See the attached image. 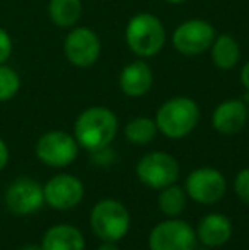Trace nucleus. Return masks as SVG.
<instances>
[{
	"label": "nucleus",
	"instance_id": "obj_1",
	"mask_svg": "<svg viewBox=\"0 0 249 250\" xmlns=\"http://www.w3.org/2000/svg\"><path fill=\"white\" fill-rule=\"evenodd\" d=\"M118 131V119L108 107H89L77 118L73 135L80 146L97 151L114 140Z\"/></svg>",
	"mask_w": 249,
	"mask_h": 250
},
{
	"label": "nucleus",
	"instance_id": "obj_2",
	"mask_svg": "<svg viewBox=\"0 0 249 250\" xmlns=\"http://www.w3.org/2000/svg\"><path fill=\"white\" fill-rule=\"evenodd\" d=\"M200 109L189 97H174L164 102L156 116L157 129L167 138H183L196 128Z\"/></svg>",
	"mask_w": 249,
	"mask_h": 250
},
{
	"label": "nucleus",
	"instance_id": "obj_3",
	"mask_svg": "<svg viewBox=\"0 0 249 250\" xmlns=\"http://www.w3.org/2000/svg\"><path fill=\"white\" fill-rule=\"evenodd\" d=\"M126 43L138 56H154L166 43V31L160 21L149 12L136 14L126 26Z\"/></svg>",
	"mask_w": 249,
	"mask_h": 250
},
{
	"label": "nucleus",
	"instance_id": "obj_4",
	"mask_svg": "<svg viewBox=\"0 0 249 250\" xmlns=\"http://www.w3.org/2000/svg\"><path fill=\"white\" fill-rule=\"evenodd\" d=\"M91 228L104 242L121 240L130 230L128 209L116 199H103L91 211Z\"/></svg>",
	"mask_w": 249,
	"mask_h": 250
},
{
	"label": "nucleus",
	"instance_id": "obj_5",
	"mask_svg": "<svg viewBox=\"0 0 249 250\" xmlns=\"http://www.w3.org/2000/svg\"><path fill=\"white\" fill-rule=\"evenodd\" d=\"M136 177L150 189H164L174 184L180 177V165L176 158L164 151L147 153L136 164Z\"/></svg>",
	"mask_w": 249,
	"mask_h": 250
},
{
	"label": "nucleus",
	"instance_id": "obj_6",
	"mask_svg": "<svg viewBox=\"0 0 249 250\" xmlns=\"http://www.w3.org/2000/svg\"><path fill=\"white\" fill-rule=\"evenodd\" d=\"M149 247L150 250H195L196 231L183 220H166L150 231Z\"/></svg>",
	"mask_w": 249,
	"mask_h": 250
},
{
	"label": "nucleus",
	"instance_id": "obj_7",
	"mask_svg": "<svg viewBox=\"0 0 249 250\" xmlns=\"http://www.w3.org/2000/svg\"><path fill=\"white\" fill-rule=\"evenodd\" d=\"M79 143L65 131H48L38 140L36 155L50 167H67L75 160Z\"/></svg>",
	"mask_w": 249,
	"mask_h": 250
},
{
	"label": "nucleus",
	"instance_id": "obj_8",
	"mask_svg": "<svg viewBox=\"0 0 249 250\" xmlns=\"http://www.w3.org/2000/svg\"><path fill=\"white\" fill-rule=\"evenodd\" d=\"M227 191L226 177L217 168L202 167L193 170L186 179V192L200 204H215Z\"/></svg>",
	"mask_w": 249,
	"mask_h": 250
},
{
	"label": "nucleus",
	"instance_id": "obj_9",
	"mask_svg": "<svg viewBox=\"0 0 249 250\" xmlns=\"http://www.w3.org/2000/svg\"><path fill=\"white\" fill-rule=\"evenodd\" d=\"M45 203L43 188L31 177H19L7 188L5 204L17 216L34 214Z\"/></svg>",
	"mask_w": 249,
	"mask_h": 250
},
{
	"label": "nucleus",
	"instance_id": "obj_10",
	"mask_svg": "<svg viewBox=\"0 0 249 250\" xmlns=\"http://www.w3.org/2000/svg\"><path fill=\"white\" fill-rule=\"evenodd\" d=\"M215 40V29L206 21L193 19L176 27L173 34V44L180 53L195 56L206 51Z\"/></svg>",
	"mask_w": 249,
	"mask_h": 250
},
{
	"label": "nucleus",
	"instance_id": "obj_11",
	"mask_svg": "<svg viewBox=\"0 0 249 250\" xmlns=\"http://www.w3.org/2000/svg\"><path fill=\"white\" fill-rule=\"evenodd\" d=\"M45 203L55 209H72L84 198V186L70 174H58L51 177L43 188Z\"/></svg>",
	"mask_w": 249,
	"mask_h": 250
},
{
	"label": "nucleus",
	"instance_id": "obj_12",
	"mask_svg": "<svg viewBox=\"0 0 249 250\" xmlns=\"http://www.w3.org/2000/svg\"><path fill=\"white\" fill-rule=\"evenodd\" d=\"M65 55L75 66H91L101 53V41L92 29L77 27L70 31L65 40Z\"/></svg>",
	"mask_w": 249,
	"mask_h": 250
},
{
	"label": "nucleus",
	"instance_id": "obj_13",
	"mask_svg": "<svg viewBox=\"0 0 249 250\" xmlns=\"http://www.w3.org/2000/svg\"><path fill=\"white\" fill-rule=\"evenodd\" d=\"M213 128L222 135H236L246 126L248 107L237 99L226 101L213 111Z\"/></svg>",
	"mask_w": 249,
	"mask_h": 250
},
{
	"label": "nucleus",
	"instance_id": "obj_14",
	"mask_svg": "<svg viewBox=\"0 0 249 250\" xmlns=\"http://www.w3.org/2000/svg\"><path fill=\"white\" fill-rule=\"evenodd\" d=\"M196 235H198V240L206 247H220V245L227 244L229 238L232 237V223L224 214H206L200 221Z\"/></svg>",
	"mask_w": 249,
	"mask_h": 250
},
{
	"label": "nucleus",
	"instance_id": "obj_15",
	"mask_svg": "<svg viewBox=\"0 0 249 250\" xmlns=\"http://www.w3.org/2000/svg\"><path fill=\"white\" fill-rule=\"evenodd\" d=\"M154 75L145 62H133L126 65L120 75V87L125 96L140 97L147 94L152 87Z\"/></svg>",
	"mask_w": 249,
	"mask_h": 250
},
{
	"label": "nucleus",
	"instance_id": "obj_16",
	"mask_svg": "<svg viewBox=\"0 0 249 250\" xmlns=\"http://www.w3.org/2000/svg\"><path fill=\"white\" fill-rule=\"evenodd\" d=\"M41 247L43 250H84L86 242L80 230L72 225H55L43 235Z\"/></svg>",
	"mask_w": 249,
	"mask_h": 250
},
{
	"label": "nucleus",
	"instance_id": "obj_17",
	"mask_svg": "<svg viewBox=\"0 0 249 250\" xmlns=\"http://www.w3.org/2000/svg\"><path fill=\"white\" fill-rule=\"evenodd\" d=\"M241 50L237 41L229 34H222L212 43V60L220 70H230L237 65Z\"/></svg>",
	"mask_w": 249,
	"mask_h": 250
},
{
	"label": "nucleus",
	"instance_id": "obj_18",
	"mask_svg": "<svg viewBox=\"0 0 249 250\" xmlns=\"http://www.w3.org/2000/svg\"><path fill=\"white\" fill-rule=\"evenodd\" d=\"M82 12L80 0H50L48 16L58 27H70L79 21Z\"/></svg>",
	"mask_w": 249,
	"mask_h": 250
},
{
	"label": "nucleus",
	"instance_id": "obj_19",
	"mask_svg": "<svg viewBox=\"0 0 249 250\" xmlns=\"http://www.w3.org/2000/svg\"><path fill=\"white\" fill-rule=\"evenodd\" d=\"M159 208L166 216L176 218L183 213V209L186 208V194L181 188L171 184L167 188L160 189L159 196Z\"/></svg>",
	"mask_w": 249,
	"mask_h": 250
},
{
	"label": "nucleus",
	"instance_id": "obj_20",
	"mask_svg": "<svg viewBox=\"0 0 249 250\" xmlns=\"http://www.w3.org/2000/svg\"><path fill=\"white\" fill-rule=\"evenodd\" d=\"M157 125L150 118H135L126 125L125 136L135 145H145L156 138Z\"/></svg>",
	"mask_w": 249,
	"mask_h": 250
},
{
	"label": "nucleus",
	"instance_id": "obj_21",
	"mask_svg": "<svg viewBox=\"0 0 249 250\" xmlns=\"http://www.w3.org/2000/svg\"><path fill=\"white\" fill-rule=\"evenodd\" d=\"M21 89L19 73L10 66L0 65V102L10 101Z\"/></svg>",
	"mask_w": 249,
	"mask_h": 250
},
{
	"label": "nucleus",
	"instance_id": "obj_22",
	"mask_svg": "<svg viewBox=\"0 0 249 250\" xmlns=\"http://www.w3.org/2000/svg\"><path fill=\"white\" fill-rule=\"evenodd\" d=\"M234 191L243 203L249 204V167L243 168L234 181Z\"/></svg>",
	"mask_w": 249,
	"mask_h": 250
},
{
	"label": "nucleus",
	"instance_id": "obj_23",
	"mask_svg": "<svg viewBox=\"0 0 249 250\" xmlns=\"http://www.w3.org/2000/svg\"><path fill=\"white\" fill-rule=\"evenodd\" d=\"M10 55H12V40L9 33L3 27H0V65L5 63Z\"/></svg>",
	"mask_w": 249,
	"mask_h": 250
},
{
	"label": "nucleus",
	"instance_id": "obj_24",
	"mask_svg": "<svg viewBox=\"0 0 249 250\" xmlns=\"http://www.w3.org/2000/svg\"><path fill=\"white\" fill-rule=\"evenodd\" d=\"M7 162H9V148H7L5 142L0 138V172L5 168Z\"/></svg>",
	"mask_w": 249,
	"mask_h": 250
},
{
	"label": "nucleus",
	"instance_id": "obj_25",
	"mask_svg": "<svg viewBox=\"0 0 249 250\" xmlns=\"http://www.w3.org/2000/svg\"><path fill=\"white\" fill-rule=\"evenodd\" d=\"M241 80H243V83H244V87L249 90V62L244 65V68H243V72H241Z\"/></svg>",
	"mask_w": 249,
	"mask_h": 250
},
{
	"label": "nucleus",
	"instance_id": "obj_26",
	"mask_svg": "<svg viewBox=\"0 0 249 250\" xmlns=\"http://www.w3.org/2000/svg\"><path fill=\"white\" fill-rule=\"evenodd\" d=\"M97 250H120V249H118L116 242H104L103 245H99Z\"/></svg>",
	"mask_w": 249,
	"mask_h": 250
},
{
	"label": "nucleus",
	"instance_id": "obj_27",
	"mask_svg": "<svg viewBox=\"0 0 249 250\" xmlns=\"http://www.w3.org/2000/svg\"><path fill=\"white\" fill-rule=\"evenodd\" d=\"M21 250H43L41 245H34V244H29V245H24Z\"/></svg>",
	"mask_w": 249,
	"mask_h": 250
},
{
	"label": "nucleus",
	"instance_id": "obj_28",
	"mask_svg": "<svg viewBox=\"0 0 249 250\" xmlns=\"http://www.w3.org/2000/svg\"><path fill=\"white\" fill-rule=\"evenodd\" d=\"M166 2H169V3H183V2H186V0H166Z\"/></svg>",
	"mask_w": 249,
	"mask_h": 250
},
{
	"label": "nucleus",
	"instance_id": "obj_29",
	"mask_svg": "<svg viewBox=\"0 0 249 250\" xmlns=\"http://www.w3.org/2000/svg\"><path fill=\"white\" fill-rule=\"evenodd\" d=\"M195 250H210V247H206V245H203L202 249H195Z\"/></svg>",
	"mask_w": 249,
	"mask_h": 250
}]
</instances>
